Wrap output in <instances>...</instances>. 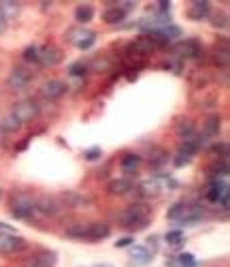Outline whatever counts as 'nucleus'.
I'll return each mask as SVG.
<instances>
[{"label":"nucleus","mask_w":230,"mask_h":267,"mask_svg":"<svg viewBox=\"0 0 230 267\" xmlns=\"http://www.w3.org/2000/svg\"><path fill=\"white\" fill-rule=\"evenodd\" d=\"M200 218H203V209H200V207H190L188 203H185V209H183V214H181V218L177 222L179 224H196Z\"/></svg>","instance_id":"nucleus-21"},{"label":"nucleus","mask_w":230,"mask_h":267,"mask_svg":"<svg viewBox=\"0 0 230 267\" xmlns=\"http://www.w3.org/2000/svg\"><path fill=\"white\" fill-rule=\"evenodd\" d=\"M111 66H113V62L107 58V56H96V58L88 64V71H92V73H109Z\"/></svg>","instance_id":"nucleus-22"},{"label":"nucleus","mask_w":230,"mask_h":267,"mask_svg":"<svg viewBox=\"0 0 230 267\" xmlns=\"http://www.w3.org/2000/svg\"><path fill=\"white\" fill-rule=\"evenodd\" d=\"M213 22V28H222V30H226V28H228V15H226V13H215V15L211 17Z\"/></svg>","instance_id":"nucleus-39"},{"label":"nucleus","mask_w":230,"mask_h":267,"mask_svg":"<svg viewBox=\"0 0 230 267\" xmlns=\"http://www.w3.org/2000/svg\"><path fill=\"white\" fill-rule=\"evenodd\" d=\"M228 39L224 37L222 39V43H218V45H215V49H213V62L215 64H220V66H228Z\"/></svg>","instance_id":"nucleus-20"},{"label":"nucleus","mask_w":230,"mask_h":267,"mask_svg":"<svg viewBox=\"0 0 230 267\" xmlns=\"http://www.w3.org/2000/svg\"><path fill=\"white\" fill-rule=\"evenodd\" d=\"M22 11V3H15V0H0V17L5 22L17 17Z\"/></svg>","instance_id":"nucleus-17"},{"label":"nucleus","mask_w":230,"mask_h":267,"mask_svg":"<svg viewBox=\"0 0 230 267\" xmlns=\"http://www.w3.org/2000/svg\"><path fill=\"white\" fill-rule=\"evenodd\" d=\"M100 156H103V150H100L98 146H94V148H90V150H85V152H83V158H85V161H90V163H92V161H98Z\"/></svg>","instance_id":"nucleus-41"},{"label":"nucleus","mask_w":230,"mask_h":267,"mask_svg":"<svg viewBox=\"0 0 230 267\" xmlns=\"http://www.w3.org/2000/svg\"><path fill=\"white\" fill-rule=\"evenodd\" d=\"M162 68H166V71H172L175 75H181V71H183V64H181V60H166L164 64H162Z\"/></svg>","instance_id":"nucleus-40"},{"label":"nucleus","mask_w":230,"mask_h":267,"mask_svg":"<svg viewBox=\"0 0 230 267\" xmlns=\"http://www.w3.org/2000/svg\"><path fill=\"white\" fill-rule=\"evenodd\" d=\"M111 235V227L105 222H92L85 224V242H100Z\"/></svg>","instance_id":"nucleus-12"},{"label":"nucleus","mask_w":230,"mask_h":267,"mask_svg":"<svg viewBox=\"0 0 230 267\" xmlns=\"http://www.w3.org/2000/svg\"><path fill=\"white\" fill-rule=\"evenodd\" d=\"M85 73H88V64H83V62H73L68 66V75L70 77H83Z\"/></svg>","instance_id":"nucleus-37"},{"label":"nucleus","mask_w":230,"mask_h":267,"mask_svg":"<svg viewBox=\"0 0 230 267\" xmlns=\"http://www.w3.org/2000/svg\"><path fill=\"white\" fill-rule=\"evenodd\" d=\"M64 58V54L62 49L57 47V45H45V47H41V60L39 64L43 66H55V64H60Z\"/></svg>","instance_id":"nucleus-13"},{"label":"nucleus","mask_w":230,"mask_h":267,"mask_svg":"<svg viewBox=\"0 0 230 267\" xmlns=\"http://www.w3.org/2000/svg\"><path fill=\"white\" fill-rule=\"evenodd\" d=\"M172 54L177 60H196L203 54V45L196 39H181L172 45Z\"/></svg>","instance_id":"nucleus-4"},{"label":"nucleus","mask_w":230,"mask_h":267,"mask_svg":"<svg viewBox=\"0 0 230 267\" xmlns=\"http://www.w3.org/2000/svg\"><path fill=\"white\" fill-rule=\"evenodd\" d=\"M135 188V182L128 180V177H118V180H111L107 184V192L109 194H128Z\"/></svg>","instance_id":"nucleus-15"},{"label":"nucleus","mask_w":230,"mask_h":267,"mask_svg":"<svg viewBox=\"0 0 230 267\" xmlns=\"http://www.w3.org/2000/svg\"><path fill=\"white\" fill-rule=\"evenodd\" d=\"M20 129H22V124H20V120L13 114H7L3 120H0V131H3V133H15Z\"/></svg>","instance_id":"nucleus-26"},{"label":"nucleus","mask_w":230,"mask_h":267,"mask_svg":"<svg viewBox=\"0 0 230 267\" xmlns=\"http://www.w3.org/2000/svg\"><path fill=\"white\" fill-rule=\"evenodd\" d=\"M68 41L73 45H77L79 49H90L94 43H96V32L94 30H88V28H73V30H68Z\"/></svg>","instance_id":"nucleus-6"},{"label":"nucleus","mask_w":230,"mask_h":267,"mask_svg":"<svg viewBox=\"0 0 230 267\" xmlns=\"http://www.w3.org/2000/svg\"><path fill=\"white\" fill-rule=\"evenodd\" d=\"M230 173V167H228V158H218L211 167H209V175H211V180L213 177H226Z\"/></svg>","instance_id":"nucleus-24"},{"label":"nucleus","mask_w":230,"mask_h":267,"mask_svg":"<svg viewBox=\"0 0 230 267\" xmlns=\"http://www.w3.org/2000/svg\"><path fill=\"white\" fill-rule=\"evenodd\" d=\"M185 15H188L192 22H203V20H207L211 15V3L209 0H196V3H192L188 7Z\"/></svg>","instance_id":"nucleus-11"},{"label":"nucleus","mask_w":230,"mask_h":267,"mask_svg":"<svg viewBox=\"0 0 230 267\" xmlns=\"http://www.w3.org/2000/svg\"><path fill=\"white\" fill-rule=\"evenodd\" d=\"M0 194H3V190H0Z\"/></svg>","instance_id":"nucleus-52"},{"label":"nucleus","mask_w":230,"mask_h":267,"mask_svg":"<svg viewBox=\"0 0 230 267\" xmlns=\"http://www.w3.org/2000/svg\"><path fill=\"white\" fill-rule=\"evenodd\" d=\"M126 20V11H122L120 9V5H115V7H107L105 11H103V22H107V24H122Z\"/></svg>","instance_id":"nucleus-19"},{"label":"nucleus","mask_w":230,"mask_h":267,"mask_svg":"<svg viewBox=\"0 0 230 267\" xmlns=\"http://www.w3.org/2000/svg\"><path fill=\"white\" fill-rule=\"evenodd\" d=\"M139 165H141V156H139V154H124L122 161H120V167H122L124 171H128V173L135 171Z\"/></svg>","instance_id":"nucleus-28"},{"label":"nucleus","mask_w":230,"mask_h":267,"mask_svg":"<svg viewBox=\"0 0 230 267\" xmlns=\"http://www.w3.org/2000/svg\"><path fill=\"white\" fill-rule=\"evenodd\" d=\"M92 17H94V9L90 5H81L75 9V22H79V26L92 22Z\"/></svg>","instance_id":"nucleus-27"},{"label":"nucleus","mask_w":230,"mask_h":267,"mask_svg":"<svg viewBox=\"0 0 230 267\" xmlns=\"http://www.w3.org/2000/svg\"><path fill=\"white\" fill-rule=\"evenodd\" d=\"M130 244H135V237H120V240L115 242V248H128Z\"/></svg>","instance_id":"nucleus-44"},{"label":"nucleus","mask_w":230,"mask_h":267,"mask_svg":"<svg viewBox=\"0 0 230 267\" xmlns=\"http://www.w3.org/2000/svg\"><path fill=\"white\" fill-rule=\"evenodd\" d=\"M190 161L192 158H188V156H183V154H177L175 156V161H172V165L177 167V169H181V167H185V165H190Z\"/></svg>","instance_id":"nucleus-43"},{"label":"nucleus","mask_w":230,"mask_h":267,"mask_svg":"<svg viewBox=\"0 0 230 267\" xmlns=\"http://www.w3.org/2000/svg\"><path fill=\"white\" fill-rule=\"evenodd\" d=\"M156 5H158V11H160L162 15H164V13H170V3H168V0H160V3H156Z\"/></svg>","instance_id":"nucleus-45"},{"label":"nucleus","mask_w":230,"mask_h":267,"mask_svg":"<svg viewBox=\"0 0 230 267\" xmlns=\"http://www.w3.org/2000/svg\"><path fill=\"white\" fill-rule=\"evenodd\" d=\"M57 212H60V203H57L53 197H41V199H36V214L55 216Z\"/></svg>","instance_id":"nucleus-14"},{"label":"nucleus","mask_w":230,"mask_h":267,"mask_svg":"<svg viewBox=\"0 0 230 267\" xmlns=\"http://www.w3.org/2000/svg\"><path fill=\"white\" fill-rule=\"evenodd\" d=\"M0 233H15V229H13L11 224H7V222L0 220Z\"/></svg>","instance_id":"nucleus-46"},{"label":"nucleus","mask_w":230,"mask_h":267,"mask_svg":"<svg viewBox=\"0 0 230 267\" xmlns=\"http://www.w3.org/2000/svg\"><path fill=\"white\" fill-rule=\"evenodd\" d=\"M32 263L36 267H55L57 263V255L53 250H39L36 255L32 257Z\"/></svg>","instance_id":"nucleus-18"},{"label":"nucleus","mask_w":230,"mask_h":267,"mask_svg":"<svg viewBox=\"0 0 230 267\" xmlns=\"http://www.w3.org/2000/svg\"><path fill=\"white\" fill-rule=\"evenodd\" d=\"M220 124H222V118L218 114H211L205 124H203V135L205 137H213V135H218L220 133Z\"/></svg>","instance_id":"nucleus-23"},{"label":"nucleus","mask_w":230,"mask_h":267,"mask_svg":"<svg viewBox=\"0 0 230 267\" xmlns=\"http://www.w3.org/2000/svg\"><path fill=\"white\" fill-rule=\"evenodd\" d=\"M94 267H111V265H107V263H100V265H94Z\"/></svg>","instance_id":"nucleus-50"},{"label":"nucleus","mask_w":230,"mask_h":267,"mask_svg":"<svg viewBox=\"0 0 230 267\" xmlns=\"http://www.w3.org/2000/svg\"><path fill=\"white\" fill-rule=\"evenodd\" d=\"M162 190V186H160V180L158 177H154V180H145L141 184V192L143 194H158Z\"/></svg>","instance_id":"nucleus-32"},{"label":"nucleus","mask_w":230,"mask_h":267,"mask_svg":"<svg viewBox=\"0 0 230 267\" xmlns=\"http://www.w3.org/2000/svg\"><path fill=\"white\" fill-rule=\"evenodd\" d=\"M28 248V242L17 233H0V252L3 255H17Z\"/></svg>","instance_id":"nucleus-5"},{"label":"nucleus","mask_w":230,"mask_h":267,"mask_svg":"<svg viewBox=\"0 0 230 267\" xmlns=\"http://www.w3.org/2000/svg\"><path fill=\"white\" fill-rule=\"evenodd\" d=\"M68 90V83L64 79H49L41 86V96L45 98V101H57V98H62Z\"/></svg>","instance_id":"nucleus-9"},{"label":"nucleus","mask_w":230,"mask_h":267,"mask_svg":"<svg viewBox=\"0 0 230 267\" xmlns=\"http://www.w3.org/2000/svg\"><path fill=\"white\" fill-rule=\"evenodd\" d=\"M126 77H128V81H135L139 75H137V71H128V75H126Z\"/></svg>","instance_id":"nucleus-48"},{"label":"nucleus","mask_w":230,"mask_h":267,"mask_svg":"<svg viewBox=\"0 0 230 267\" xmlns=\"http://www.w3.org/2000/svg\"><path fill=\"white\" fill-rule=\"evenodd\" d=\"M166 158H168V154H166L164 148H154L151 154H149V165L151 167H160V165L166 163Z\"/></svg>","instance_id":"nucleus-31"},{"label":"nucleus","mask_w":230,"mask_h":267,"mask_svg":"<svg viewBox=\"0 0 230 267\" xmlns=\"http://www.w3.org/2000/svg\"><path fill=\"white\" fill-rule=\"evenodd\" d=\"M149 220H151V214L147 212V207H143V205H130L118 214V222L124 229H130V231L145 229Z\"/></svg>","instance_id":"nucleus-1"},{"label":"nucleus","mask_w":230,"mask_h":267,"mask_svg":"<svg viewBox=\"0 0 230 267\" xmlns=\"http://www.w3.org/2000/svg\"><path fill=\"white\" fill-rule=\"evenodd\" d=\"M24 267H36V265H34L32 261H30V263H28V265H24Z\"/></svg>","instance_id":"nucleus-51"},{"label":"nucleus","mask_w":230,"mask_h":267,"mask_svg":"<svg viewBox=\"0 0 230 267\" xmlns=\"http://www.w3.org/2000/svg\"><path fill=\"white\" fill-rule=\"evenodd\" d=\"M213 152H218V154H220V158H228V152H230V146H228V141L215 144V146H213Z\"/></svg>","instance_id":"nucleus-42"},{"label":"nucleus","mask_w":230,"mask_h":267,"mask_svg":"<svg viewBox=\"0 0 230 267\" xmlns=\"http://www.w3.org/2000/svg\"><path fill=\"white\" fill-rule=\"evenodd\" d=\"M11 114L20 120V124H28V122H34L41 114V107L34 98H24V101H17L13 105Z\"/></svg>","instance_id":"nucleus-3"},{"label":"nucleus","mask_w":230,"mask_h":267,"mask_svg":"<svg viewBox=\"0 0 230 267\" xmlns=\"http://www.w3.org/2000/svg\"><path fill=\"white\" fill-rule=\"evenodd\" d=\"M177 267H198V261L194 255H190V252H181V255L175 259Z\"/></svg>","instance_id":"nucleus-35"},{"label":"nucleus","mask_w":230,"mask_h":267,"mask_svg":"<svg viewBox=\"0 0 230 267\" xmlns=\"http://www.w3.org/2000/svg\"><path fill=\"white\" fill-rule=\"evenodd\" d=\"M151 252L145 248V246H135L130 248V265L135 267H143V265H147L151 261Z\"/></svg>","instance_id":"nucleus-16"},{"label":"nucleus","mask_w":230,"mask_h":267,"mask_svg":"<svg viewBox=\"0 0 230 267\" xmlns=\"http://www.w3.org/2000/svg\"><path fill=\"white\" fill-rule=\"evenodd\" d=\"M170 43H172V39H181V28L179 26H175V24H168V26H164L162 30H160Z\"/></svg>","instance_id":"nucleus-36"},{"label":"nucleus","mask_w":230,"mask_h":267,"mask_svg":"<svg viewBox=\"0 0 230 267\" xmlns=\"http://www.w3.org/2000/svg\"><path fill=\"white\" fill-rule=\"evenodd\" d=\"M5 30H7V22H5L3 17H0V34H3Z\"/></svg>","instance_id":"nucleus-49"},{"label":"nucleus","mask_w":230,"mask_h":267,"mask_svg":"<svg viewBox=\"0 0 230 267\" xmlns=\"http://www.w3.org/2000/svg\"><path fill=\"white\" fill-rule=\"evenodd\" d=\"M177 135L181 137V139H192L194 137V131H196V126H194V122L192 120H181L179 124H177Z\"/></svg>","instance_id":"nucleus-29"},{"label":"nucleus","mask_w":230,"mask_h":267,"mask_svg":"<svg viewBox=\"0 0 230 267\" xmlns=\"http://www.w3.org/2000/svg\"><path fill=\"white\" fill-rule=\"evenodd\" d=\"M64 199H66L68 203H73V205H90V203H92V197L79 194V192H66Z\"/></svg>","instance_id":"nucleus-33"},{"label":"nucleus","mask_w":230,"mask_h":267,"mask_svg":"<svg viewBox=\"0 0 230 267\" xmlns=\"http://www.w3.org/2000/svg\"><path fill=\"white\" fill-rule=\"evenodd\" d=\"M32 81V73L28 71L26 66H15V68H11V73L7 75V88L9 90H22L26 88L28 83Z\"/></svg>","instance_id":"nucleus-8"},{"label":"nucleus","mask_w":230,"mask_h":267,"mask_svg":"<svg viewBox=\"0 0 230 267\" xmlns=\"http://www.w3.org/2000/svg\"><path fill=\"white\" fill-rule=\"evenodd\" d=\"M24 60L26 62H32V64H39V60H41V47L39 45H28L26 49H24Z\"/></svg>","instance_id":"nucleus-34"},{"label":"nucleus","mask_w":230,"mask_h":267,"mask_svg":"<svg viewBox=\"0 0 230 267\" xmlns=\"http://www.w3.org/2000/svg\"><path fill=\"white\" fill-rule=\"evenodd\" d=\"M164 240H166V244H168V246H172V248H179V246L185 242V233H183L181 229H172V231H168V233L164 235Z\"/></svg>","instance_id":"nucleus-30"},{"label":"nucleus","mask_w":230,"mask_h":267,"mask_svg":"<svg viewBox=\"0 0 230 267\" xmlns=\"http://www.w3.org/2000/svg\"><path fill=\"white\" fill-rule=\"evenodd\" d=\"M228 190H230V186H228V180H226V177H222V180L213 177V180L209 182V188H207V192H205V199L211 201V203H218L224 194H228Z\"/></svg>","instance_id":"nucleus-10"},{"label":"nucleus","mask_w":230,"mask_h":267,"mask_svg":"<svg viewBox=\"0 0 230 267\" xmlns=\"http://www.w3.org/2000/svg\"><path fill=\"white\" fill-rule=\"evenodd\" d=\"M200 150V144H198V139H183L181 146H179V152L177 154H183V156H188L192 158L194 154Z\"/></svg>","instance_id":"nucleus-25"},{"label":"nucleus","mask_w":230,"mask_h":267,"mask_svg":"<svg viewBox=\"0 0 230 267\" xmlns=\"http://www.w3.org/2000/svg\"><path fill=\"white\" fill-rule=\"evenodd\" d=\"M154 51H156V45L149 41L147 34H141V37H137L135 41H130V43L126 45V54L135 56V58H145V56H149Z\"/></svg>","instance_id":"nucleus-7"},{"label":"nucleus","mask_w":230,"mask_h":267,"mask_svg":"<svg viewBox=\"0 0 230 267\" xmlns=\"http://www.w3.org/2000/svg\"><path fill=\"white\" fill-rule=\"evenodd\" d=\"M28 144H30V139H24V141H22V144L17 146V152H24V150L28 148Z\"/></svg>","instance_id":"nucleus-47"},{"label":"nucleus","mask_w":230,"mask_h":267,"mask_svg":"<svg viewBox=\"0 0 230 267\" xmlns=\"http://www.w3.org/2000/svg\"><path fill=\"white\" fill-rule=\"evenodd\" d=\"M11 216L15 220H28L36 216V199L28 192H20L11 201Z\"/></svg>","instance_id":"nucleus-2"},{"label":"nucleus","mask_w":230,"mask_h":267,"mask_svg":"<svg viewBox=\"0 0 230 267\" xmlns=\"http://www.w3.org/2000/svg\"><path fill=\"white\" fill-rule=\"evenodd\" d=\"M183 209H185V203L183 201H177V203H172L170 205V209H168V220H179L181 218V214H183Z\"/></svg>","instance_id":"nucleus-38"}]
</instances>
